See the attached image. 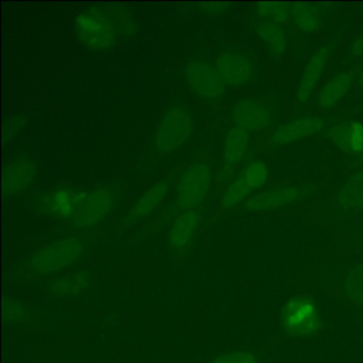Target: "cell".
I'll return each instance as SVG.
<instances>
[{
    "mask_svg": "<svg viewBox=\"0 0 363 363\" xmlns=\"http://www.w3.org/2000/svg\"><path fill=\"white\" fill-rule=\"evenodd\" d=\"M333 145L345 152L363 154V124L357 121L340 123L329 130Z\"/></svg>",
    "mask_w": 363,
    "mask_h": 363,
    "instance_id": "15",
    "label": "cell"
},
{
    "mask_svg": "<svg viewBox=\"0 0 363 363\" xmlns=\"http://www.w3.org/2000/svg\"><path fill=\"white\" fill-rule=\"evenodd\" d=\"M90 278L84 272L69 274L52 284V291L60 296H71L79 294L88 288Z\"/></svg>",
    "mask_w": 363,
    "mask_h": 363,
    "instance_id": "24",
    "label": "cell"
},
{
    "mask_svg": "<svg viewBox=\"0 0 363 363\" xmlns=\"http://www.w3.org/2000/svg\"><path fill=\"white\" fill-rule=\"evenodd\" d=\"M78 41L93 52H109L118 42V33L101 8L78 14L74 22Z\"/></svg>",
    "mask_w": 363,
    "mask_h": 363,
    "instance_id": "1",
    "label": "cell"
},
{
    "mask_svg": "<svg viewBox=\"0 0 363 363\" xmlns=\"http://www.w3.org/2000/svg\"><path fill=\"white\" fill-rule=\"evenodd\" d=\"M101 9L111 21L118 35L128 38L137 33V22L128 9L123 7H114V6L103 7Z\"/></svg>",
    "mask_w": 363,
    "mask_h": 363,
    "instance_id": "23",
    "label": "cell"
},
{
    "mask_svg": "<svg viewBox=\"0 0 363 363\" xmlns=\"http://www.w3.org/2000/svg\"><path fill=\"white\" fill-rule=\"evenodd\" d=\"M199 226V216L196 212H184L174 222L169 233V243L175 250H182L190 245Z\"/></svg>",
    "mask_w": 363,
    "mask_h": 363,
    "instance_id": "16",
    "label": "cell"
},
{
    "mask_svg": "<svg viewBox=\"0 0 363 363\" xmlns=\"http://www.w3.org/2000/svg\"><path fill=\"white\" fill-rule=\"evenodd\" d=\"M167 190H169V186L165 182H159L150 186L135 201L133 209L129 212V220L135 222L150 216L163 201Z\"/></svg>",
    "mask_w": 363,
    "mask_h": 363,
    "instance_id": "18",
    "label": "cell"
},
{
    "mask_svg": "<svg viewBox=\"0 0 363 363\" xmlns=\"http://www.w3.org/2000/svg\"><path fill=\"white\" fill-rule=\"evenodd\" d=\"M250 141L248 131L237 126L228 130L225 138L224 152H223L225 163L233 167L241 162L247 152Z\"/></svg>",
    "mask_w": 363,
    "mask_h": 363,
    "instance_id": "19",
    "label": "cell"
},
{
    "mask_svg": "<svg viewBox=\"0 0 363 363\" xmlns=\"http://www.w3.org/2000/svg\"><path fill=\"white\" fill-rule=\"evenodd\" d=\"M252 192V191L250 190V186L244 182L243 178L239 176L227 186L224 194H223L220 205L225 209H230V208L235 207V206L241 203L242 201H247Z\"/></svg>",
    "mask_w": 363,
    "mask_h": 363,
    "instance_id": "27",
    "label": "cell"
},
{
    "mask_svg": "<svg viewBox=\"0 0 363 363\" xmlns=\"http://www.w3.org/2000/svg\"><path fill=\"white\" fill-rule=\"evenodd\" d=\"M257 35L274 56L279 57L286 52L288 40L281 25L276 24L271 21H263L257 27Z\"/></svg>",
    "mask_w": 363,
    "mask_h": 363,
    "instance_id": "21",
    "label": "cell"
},
{
    "mask_svg": "<svg viewBox=\"0 0 363 363\" xmlns=\"http://www.w3.org/2000/svg\"><path fill=\"white\" fill-rule=\"evenodd\" d=\"M38 175V164L28 157L16 159L4 172V193L6 196H16L29 189Z\"/></svg>",
    "mask_w": 363,
    "mask_h": 363,
    "instance_id": "9",
    "label": "cell"
},
{
    "mask_svg": "<svg viewBox=\"0 0 363 363\" xmlns=\"http://www.w3.org/2000/svg\"><path fill=\"white\" fill-rule=\"evenodd\" d=\"M186 78L191 89L201 99L214 101L225 93L226 84L216 67L209 63L201 60L191 61L186 67Z\"/></svg>",
    "mask_w": 363,
    "mask_h": 363,
    "instance_id": "7",
    "label": "cell"
},
{
    "mask_svg": "<svg viewBox=\"0 0 363 363\" xmlns=\"http://www.w3.org/2000/svg\"><path fill=\"white\" fill-rule=\"evenodd\" d=\"M211 182V172L207 165H190L178 182L176 208L182 212L194 211L207 196Z\"/></svg>",
    "mask_w": 363,
    "mask_h": 363,
    "instance_id": "5",
    "label": "cell"
},
{
    "mask_svg": "<svg viewBox=\"0 0 363 363\" xmlns=\"http://www.w3.org/2000/svg\"><path fill=\"white\" fill-rule=\"evenodd\" d=\"M255 11L262 20L271 21L278 25L284 24L291 18L290 6L284 3H275V1L258 3L255 8Z\"/></svg>",
    "mask_w": 363,
    "mask_h": 363,
    "instance_id": "25",
    "label": "cell"
},
{
    "mask_svg": "<svg viewBox=\"0 0 363 363\" xmlns=\"http://www.w3.org/2000/svg\"><path fill=\"white\" fill-rule=\"evenodd\" d=\"M231 116L235 126L248 133L263 130L271 124L272 121L269 109L252 99L240 101L233 108Z\"/></svg>",
    "mask_w": 363,
    "mask_h": 363,
    "instance_id": "11",
    "label": "cell"
},
{
    "mask_svg": "<svg viewBox=\"0 0 363 363\" xmlns=\"http://www.w3.org/2000/svg\"><path fill=\"white\" fill-rule=\"evenodd\" d=\"M213 363H259V360L252 352L238 350L220 354L214 359Z\"/></svg>",
    "mask_w": 363,
    "mask_h": 363,
    "instance_id": "29",
    "label": "cell"
},
{
    "mask_svg": "<svg viewBox=\"0 0 363 363\" xmlns=\"http://www.w3.org/2000/svg\"><path fill=\"white\" fill-rule=\"evenodd\" d=\"M350 54L354 57L363 56V35L356 40L350 48Z\"/></svg>",
    "mask_w": 363,
    "mask_h": 363,
    "instance_id": "32",
    "label": "cell"
},
{
    "mask_svg": "<svg viewBox=\"0 0 363 363\" xmlns=\"http://www.w3.org/2000/svg\"><path fill=\"white\" fill-rule=\"evenodd\" d=\"M299 189L296 186H284V188L274 189L264 191L250 196L244 203L246 210L250 212L267 211V210L278 209L288 206L298 199Z\"/></svg>",
    "mask_w": 363,
    "mask_h": 363,
    "instance_id": "14",
    "label": "cell"
},
{
    "mask_svg": "<svg viewBox=\"0 0 363 363\" xmlns=\"http://www.w3.org/2000/svg\"><path fill=\"white\" fill-rule=\"evenodd\" d=\"M352 84V74L347 72L333 76L320 89L318 95V105L324 109L335 107L347 94Z\"/></svg>",
    "mask_w": 363,
    "mask_h": 363,
    "instance_id": "17",
    "label": "cell"
},
{
    "mask_svg": "<svg viewBox=\"0 0 363 363\" xmlns=\"http://www.w3.org/2000/svg\"><path fill=\"white\" fill-rule=\"evenodd\" d=\"M192 116L182 107H173L163 114L156 133L155 148L161 154H172L179 150L192 135Z\"/></svg>",
    "mask_w": 363,
    "mask_h": 363,
    "instance_id": "3",
    "label": "cell"
},
{
    "mask_svg": "<svg viewBox=\"0 0 363 363\" xmlns=\"http://www.w3.org/2000/svg\"><path fill=\"white\" fill-rule=\"evenodd\" d=\"M114 201L116 196L109 189L97 188L88 191L86 199L72 218L74 226L77 228H91L96 226L111 212Z\"/></svg>",
    "mask_w": 363,
    "mask_h": 363,
    "instance_id": "6",
    "label": "cell"
},
{
    "mask_svg": "<svg viewBox=\"0 0 363 363\" xmlns=\"http://www.w3.org/2000/svg\"><path fill=\"white\" fill-rule=\"evenodd\" d=\"M216 72L226 86H241L252 79L254 67L245 55L239 52H226L216 58Z\"/></svg>",
    "mask_w": 363,
    "mask_h": 363,
    "instance_id": "8",
    "label": "cell"
},
{
    "mask_svg": "<svg viewBox=\"0 0 363 363\" xmlns=\"http://www.w3.org/2000/svg\"><path fill=\"white\" fill-rule=\"evenodd\" d=\"M324 127L325 122L322 118L316 116H303L278 127L274 131L272 140L278 145H286L312 137L320 133Z\"/></svg>",
    "mask_w": 363,
    "mask_h": 363,
    "instance_id": "12",
    "label": "cell"
},
{
    "mask_svg": "<svg viewBox=\"0 0 363 363\" xmlns=\"http://www.w3.org/2000/svg\"><path fill=\"white\" fill-rule=\"evenodd\" d=\"M291 18L303 33H312L320 26V16L313 6L307 3H294L290 5Z\"/></svg>",
    "mask_w": 363,
    "mask_h": 363,
    "instance_id": "22",
    "label": "cell"
},
{
    "mask_svg": "<svg viewBox=\"0 0 363 363\" xmlns=\"http://www.w3.org/2000/svg\"><path fill=\"white\" fill-rule=\"evenodd\" d=\"M24 310L22 306L16 301H6L4 303V315L7 322H18L22 318Z\"/></svg>",
    "mask_w": 363,
    "mask_h": 363,
    "instance_id": "30",
    "label": "cell"
},
{
    "mask_svg": "<svg viewBox=\"0 0 363 363\" xmlns=\"http://www.w3.org/2000/svg\"><path fill=\"white\" fill-rule=\"evenodd\" d=\"M330 52L329 46H322L312 55L311 58L308 61L301 80H299L298 89H297V97L301 103H307L313 94L314 90L324 73Z\"/></svg>",
    "mask_w": 363,
    "mask_h": 363,
    "instance_id": "13",
    "label": "cell"
},
{
    "mask_svg": "<svg viewBox=\"0 0 363 363\" xmlns=\"http://www.w3.org/2000/svg\"><path fill=\"white\" fill-rule=\"evenodd\" d=\"M240 176L243 178L250 190H259L269 180V169L263 161H252L246 165Z\"/></svg>",
    "mask_w": 363,
    "mask_h": 363,
    "instance_id": "28",
    "label": "cell"
},
{
    "mask_svg": "<svg viewBox=\"0 0 363 363\" xmlns=\"http://www.w3.org/2000/svg\"><path fill=\"white\" fill-rule=\"evenodd\" d=\"M280 318L282 328L292 337H311L323 327L318 305L307 296H295L289 299L282 307Z\"/></svg>",
    "mask_w": 363,
    "mask_h": 363,
    "instance_id": "2",
    "label": "cell"
},
{
    "mask_svg": "<svg viewBox=\"0 0 363 363\" xmlns=\"http://www.w3.org/2000/svg\"><path fill=\"white\" fill-rule=\"evenodd\" d=\"M201 10L206 13L216 14L225 11L229 7L228 3H206L201 4Z\"/></svg>",
    "mask_w": 363,
    "mask_h": 363,
    "instance_id": "31",
    "label": "cell"
},
{
    "mask_svg": "<svg viewBox=\"0 0 363 363\" xmlns=\"http://www.w3.org/2000/svg\"><path fill=\"white\" fill-rule=\"evenodd\" d=\"M337 201L345 210L363 209V171L354 174L342 184Z\"/></svg>",
    "mask_w": 363,
    "mask_h": 363,
    "instance_id": "20",
    "label": "cell"
},
{
    "mask_svg": "<svg viewBox=\"0 0 363 363\" xmlns=\"http://www.w3.org/2000/svg\"><path fill=\"white\" fill-rule=\"evenodd\" d=\"M360 162L363 164V154L360 156Z\"/></svg>",
    "mask_w": 363,
    "mask_h": 363,
    "instance_id": "34",
    "label": "cell"
},
{
    "mask_svg": "<svg viewBox=\"0 0 363 363\" xmlns=\"http://www.w3.org/2000/svg\"><path fill=\"white\" fill-rule=\"evenodd\" d=\"M84 248V243L77 238L59 240L33 255L29 260V267L41 275L62 271L79 259Z\"/></svg>",
    "mask_w": 363,
    "mask_h": 363,
    "instance_id": "4",
    "label": "cell"
},
{
    "mask_svg": "<svg viewBox=\"0 0 363 363\" xmlns=\"http://www.w3.org/2000/svg\"><path fill=\"white\" fill-rule=\"evenodd\" d=\"M359 84L363 88V69L361 71L360 75H359Z\"/></svg>",
    "mask_w": 363,
    "mask_h": 363,
    "instance_id": "33",
    "label": "cell"
},
{
    "mask_svg": "<svg viewBox=\"0 0 363 363\" xmlns=\"http://www.w3.org/2000/svg\"><path fill=\"white\" fill-rule=\"evenodd\" d=\"M86 194L88 191L59 188L45 195L42 206L48 213L56 218H73Z\"/></svg>",
    "mask_w": 363,
    "mask_h": 363,
    "instance_id": "10",
    "label": "cell"
},
{
    "mask_svg": "<svg viewBox=\"0 0 363 363\" xmlns=\"http://www.w3.org/2000/svg\"><path fill=\"white\" fill-rule=\"evenodd\" d=\"M344 290L352 303L363 308V264L356 265L348 272Z\"/></svg>",
    "mask_w": 363,
    "mask_h": 363,
    "instance_id": "26",
    "label": "cell"
}]
</instances>
